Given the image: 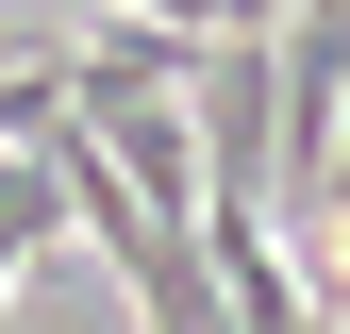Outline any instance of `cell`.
<instances>
[{
    "label": "cell",
    "mask_w": 350,
    "mask_h": 334,
    "mask_svg": "<svg viewBox=\"0 0 350 334\" xmlns=\"http://www.w3.org/2000/svg\"><path fill=\"white\" fill-rule=\"evenodd\" d=\"M67 234H83V201H67V151H51V134H33V151L0 134V301H17V268H33V250H67Z\"/></svg>",
    "instance_id": "1"
},
{
    "label": "cell",
    "mask_w": 350,
    "mask_h": 334,
    "mask_svg": "<svg viewBox=\"0 0 350 334\" xmlns=\"http://www.w3.org/2000/svg\"><path fill=\"white\" fill-rule=\"evenodd\" d=\"M167 34H267V17H300V0H150Z\"/></svg>",
    "instance_id": "2"
}]
</instances>
